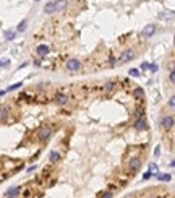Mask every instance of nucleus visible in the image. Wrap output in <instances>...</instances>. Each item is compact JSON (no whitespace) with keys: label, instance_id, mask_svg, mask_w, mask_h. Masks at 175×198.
I'll return each instance as SVG.
<instances>
[{"label":"nucleus","instance_id":"nucleus-1","mask_svg":"<svg viewBox=\"0 0 175 198\" xmlns=\"http://www.w3.org/2000/svg\"><path fill=\"white\" fill-rule=\"evenodd\" d=\"M65 5H67L65 2H63V3H62V2H47L46 7H44V12H46V13H54L55 10L65 7Z\"/></svg>","mask_w":175,"mask_h":198},{"label":"nucleus","instance_id":"nucleus-2","mask_svg":"<svg viewBox=\"0 0 175 198\" xmlns=\"http://www.w3.org/2000/svg\"><path fill=\"white\" fill-rule=\"evenodd\" d=\"M50 135H52V130H50L49 127H42L41 130H39L37 137L41 138V141H47L50 138Z\"/></svg>","mask_w":175,"mask_h":198},{"label":"nucleus","instance_id":"nucleus-3","mask_svg":"<svg viewBox=\"0 0 175 198\" xmlns=\"http://www.w3.org/2000/svg\"><path fill=\"white\" fill-rule=\"evenodd\" d=\"M78 68H80V62H78L76 59H70L68 62H67V70L68 72H76Z\"/></svg>","mask_w":175,"mask_h":198},{"label":"nucleus","instance_id":"nucleus-4","mask_svg":"<svg viewBox=\"0 0 175 198\" xmlns=\"http://www.w3.org/2000/svg\"><path fill=\"white\" fill-rule=\"evenodd\" d=\"M154 31H156V26L154 25H148V26H144L143 31H141V36L143 37H151L152 34H154Z\"/></svg>","mask_w":175,"mask_h":198},{"label":"nucleus","instance_id":"nucleus-5","mask_svg":"<svg viewBox=\"0 0 175 198\" xmlns=\"http://www.w3.org/2000/svg\"><path fill=\"white\" fill-rule=\"evenodd\" d=\"M162 127L165 128V130H170L172 127H173V117H164L162 118Z\"/></svg>","mask_w":175,"mask_h":198},{"label":"nucleus","instance_id":"nucleus-6","mask_svg":"<svg viewBox=\"0 0 175 198\" xmlns=\"http://www.w3.org/2000/svg\"><path fill=\"white\" fill-rule=\"evenodd\" d=\"M135 57V50H127V52H123L122 54V57H120V62H128V60H131Z\"/></svg>","mask_w":175,"mask_h":198},{"label":"nucleus","instance_id":"nucleus-7","mask_svg":"<svg viewBox=\"0 0 175 198\" xmlns=\"http://www.w3.org/2000/svg\"><path fill=\"white\" fill-rule=\"evenodd\" d=\"M135 127H136L138 130H146V128H148V125H146V120H144L143 117H141V118H138V120H136V123H135Z\"/></svg>","mask_w":175,"mask_h":198},{"label":"nucleus","instance_id":"nucleus-8","mask_svg":"<svg viewBox=\"0 0 175 198\" xmlns=\"http://www.w3.org/2000/svg\"><path fill=\"white\" fill-rule=\"evenodd\" d=\"M139 166H141V161L138 159V157H133V159L130 161V169H131V171H136Z\"/></svg>","mask_w":175,"mask_h":198},{"label":"nucleus","instance_id":"nucleus-9","mask_svg":"<svg viewBox=\"0 0 175 198\" xmlns=\"http://www.w3.org/2000/svg\"><path fill=\"white\" fill-rule=\"evenodd\" d=\"M49 46H46V44H41V46H37V54L39 55H46V54H49Z\"/></svg>","mask_w":175,"mask_h":198},{"label":"nucleus","instance_id":"nucleus-10","mask_svg":"<svg viewBox=\"0 0 175 198\" xmlns=\"http://www.w3.org/2000/svg\"><path fill=\"white\" fill-rule=\"evenodd\" d=\"M49 159H50V162H59L60 161V154H59L57 151H50Z\"/></svg>","mask_w":175,"mask_h":198},{"label":"nucleus","instance_id":"nucleus-11","mask_svg":"<svg viewBox=\"0 0 175 198\" xmlns=\"http://www.w3.org/2000/svg\"><path fill=\"white\" fill-rule=\"evenodd\" d=\"M55 101H57L59 104H65L67 101H68V98H67V94H62V93H59L57 96H55Z\"/></svg>","mask_w":175,"mask_h":198},{"label":"nucleus","instance_id":"nucleus-12","mask_svg":"<svg viewBox=\"0 0 175 198\" xmlns=\"http://www.w3.org/2000/svg\"><path fill=\"white\" fill-rule=\"evenodd\" d=\"M18 192H20V188H18V187H13V188L7 190V196H10V198H15L16 195H18Z\"/></svg>","mask_w":175,"mask_h":198},{"label":"nucleus","instance_id":"nucleus-13","mask_svg":"<svg viewBox=\"0 0 175 198\" xmlns=\"http://www.w3.org/2000/svg\"><path fill=\"white\" fill-rule=\"evenodd\" d=\"M157 179L161 180V182H169V180L172 179L170 174H157Z\"/></svg>","mask_w":175,"mask_h":198},{"label":"nucleus","instance_id":"nucleus-14","mask_svg":"<svg viewBox=\"0 0 175 198\" xmlns=\"http://www.w3.org/2000/svg\"><path fill=\"white\" fill-rule=\"evenodd\" d=\"M15 36H16L15 31H7V33H5V39H7V41H13Z\"/></svg>","mask_w":175,"mask_h":198},{"label":"nucleus","instance_id":"nucleus-15","mask_svg":"<svg viewBox=\"0 0 175 198\" xmlns=\"http://www.w3.org/2000/svg\"><path fill=\"white\" fill-rule=\"evenodd\" d=\"M133 94H135V98H143V96H144V91H143L141 88H136V89L133 91Z\"/></svg>","mask_w":175,"mask_h":198},{"label":"nucleus","instance_id":"nucleus-16","mask_svg":"<svg viewBox=\"0 0 175 198\" xmlns=\"http://www.w3.org/2000/svg\"><path fill=\"white\" fill-rule=\"evenodd\" d=\"M26 28H28V20H23V21H21V23L18 25V31L21 33V31H25Z\"/></svg>","mask_w":175,"mask_h":198},{"label":"nucleus","instance_id":"nucleus-17","mask_svg":"<svg viewBox=\"0 0 175 198\" xmlns=\"http://www.w3.org/2000/svg\"><path fill=\"white\" fill-rule=\"evenodd\" d=\"M21 84H23V83H15V84H12V86L8 88V91H13V89H18V88H21Z\"/></svg>","mask_w":175,"mask_h":198},{"label":"nucleus","instance_id":"nucleus-18","mask_svg":"<svg viewBox=\"0 0 175 198\" xmlns=\"http://www.w3.org/2000/svg\"><path fill=\"white\" fill-rule=\"evenodd\" d=\"M128 73H130V75H131V76H139V72H138L136 68H131V70H130Z\"/></svg>","mask_w":175,"mask_h":198},{"label":"nucleus","instance_id":"nucleus-19","mask_svg":"<svg viewBox=\"0 0 175 198\" xmlns=\"http://www.w3.org/2000/svg\"><path fill=\"white\" fill-rule=\"evenodd\" d=\"M101 198H112V192H105V193L101 195Z\"/></svg>","mask_w":175,"mask_h":198},{"label":"nucleus","instance_id":"nucleus-20","mask_svg":"<svg viewBox=\"0 0 175 198\" xmlns=\"http://www.w3.org/2000/svg\"><path fill=\"white\" fill-rule=\"evenodd\" d=\"M8 59H3V60H0V67H5V65H8Z\"/></svg>","mask_w":175,"mask_h":198},{"label":"nucleus","instance_id":"nucleus-21","mask_svg":"<svg viewBox=\"0 0 175 198\" xmlns=\"http://www.w3.org/2000/svg\"><path fill=\"white\" fill-rule=\"evenodd\" d=\"M151 175H152V174H151V171H148V172H144V175H143V179H144V180H148V179L151 177Z\"/></svg>","mask_w":175,"mask_h":198},{"label":"nucleus","instance_id":"nucleus-22","mask_svg":"<svg viewBox=\"0 0 175 198\" xmlns=\"http://www.w3.org/2000/svg\"><path fill=\"white\" fill-rule=\"evenodd\" d=\"M149 68H151V72H157V68H159V67H157L156 64H152V65H149Z\"/></svg>","mask_w":175,"mask_h":198},{"label":"nucleus","instance_id":"nucleus-23","mask_svg":"<svg viewBox=\"0 0 175 198\" xmlns=\"http://www.w3.org/2000/svg\"><path fill=\"white\" fill-rule=\"evenodd\" d=\"M141 68H143V70H148V68H149V64H146V62H144V64H141Z\"/></svg>","mask_w":175,"mask_h":198},{"label":"nucleus","instance_id":"nucleus-24","mask_svg":"<svg viewBox=\"0 0 175 198\" xmlns=\"http://www.w3.org/2000/svg\"><path fill=\"white\" fill-rule=\"evenodd\" d=\"M169 106H170V107H173V106H175V99H173V98L169 99Z\"/></svg>","mask_w":175,"mask_h":198},{"label":"nucleus","instance_id":"nucleus-25","mask_svg":"<svg viewBox=\"0 0 175 198\" xmlns=\"http://www.w3.org/2000/svg\"><path fill=\"white\" fill-rule=\"evenodd\" d=\"M112 88H114V83H107V86H105L107 91H109V89H112Z\"/></svg>","mask_w":175,"mask_h":198},{"label":"nucleus","instance_id":"nucleus-26","mask_svg":"<svg viewBox=\"0 0 175 198\" xmlns=\"http://www.w3.org/2000/svg\"><path fill=\"white\" fill-rule=\"evenodd\" d=\"M170 81H172V83L175 81V73H173V72H170Z\"/></svg>","mask_w":175,"mask_h":198},{"label":"nucleus","instance_id":"nucleus-27","mask_svg":"<svg viewBox=\"0 0 175 198\" xmlns=\"http://www.w3.org/2000/svg\"><path fill=\"white\" fill-rule=\"evenodd\" d=\"M5 94V91H0V96H3Z\"/></svg>","mask_w":175,"mask_h":198},{"label":"nucleus","instance_id":"nucleus-28","mask_svg":"<svg viewBox=\"0 0 175 198\" xmlns=\"http://www.w3.org/2000/svg\"><path fill=\"white\" fill-rule=\"evenodd\" d=\"M7 198H10V196H7Z\"/></svg>","mask_w":175,"mask_h":198}]
</instances>
